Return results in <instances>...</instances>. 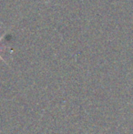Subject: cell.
<instances>
[{
  "label": "cell",
  "instance_id": "1",
  "mask_svg": "<svg viewBox=\"0 0 133 134\" xmlns=\"http://www.w3.org/2000/svg\"><path fill=\"white\" fill-rule=\"evenodd\" d=\"M5 34H4V35H3V36H1V37H0V41H1V39H2V38H3V37H5ZM0 59H1V60H3V61H4V62H5V60H4V58H2V57H1V55H0ZM5 64H7V65H8V64H7V62H5Z\"/></svg>",
  "mask_w": 133,
  "mask_h": 134
}]
</instances>
